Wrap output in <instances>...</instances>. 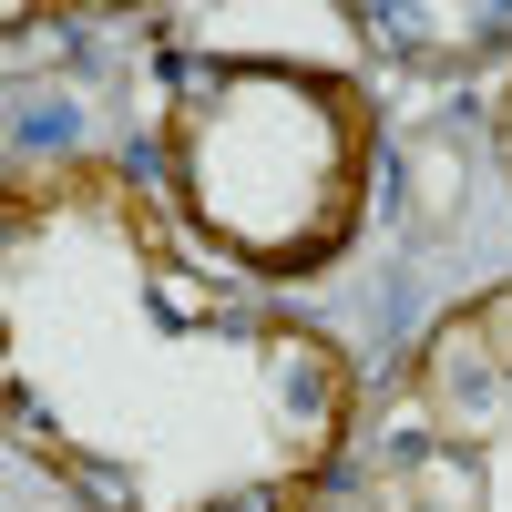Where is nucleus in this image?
Returning <instances> with one entry per match:
<instances>
[{"label": "nucleus", "instance_id": "1", "mask_svg": "<svg viewBox=\"0 0 512 512\" xmlns=\"http://www.w3.org/2000/svg\"><path fill=\"white\" fill-rule=\"evenodd\" d=\"M0 369L11 441L82 512H318L359 451V359L113 154L0 195Z\"/></svg>", "mask_w": 512, "mask_h": 512}, {"label": "nucleus", "instance_id": "2", "mask_svg": "<svg viewBox=\"0 0 512 512\" xmlns=\"http://www.w3.org/2000/svg\"><path fill=\"white\" fill-rule=\"evenodd\" d=\"M154 175L175 226L256 287L328 277L369 226L379 103L359 72L287 52H164Z\"/></svg>", "mask_w": 512, "mask_h": 512}, {"label": "nucleus", "instance_id": "3", "mask_svg": "<svg viewBox=\"0 0 512 512\" xmlns=\"http://www.w3.org/2000/svg\"><path fill=\"white\" fill-rule=\"evenodd\" d=\"M359 512H512V277L390 359L359 431Z\"/></svg>", "mask_w": 512, "mask_h": 512}, {"label": "nucleus", "instance_id": "4", "mask_svg": "<svg viewBox=\"0 0 512 512\" xmlns=\"http://www.w3.org/2000/svg\"><path fill=\"white\" fill-rule=\"evenodd\" d=\"M502 164H512V72H502Z\"/></svg>", "mask_w": 512, "mask_h": 512}]
</instances>
